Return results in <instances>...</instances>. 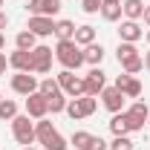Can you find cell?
Returning a JSON list of instances; mask_svg holds the SVG:
<instances>
[{
	"mask_svg": "<svg viewBox=\"0 0 150 150\" xmlns=\"http://www.w3.org/2000/svg\"><path fill=\"white\" fill-rule=\"evenodd\" d=\"M55 58H58V64H61L64 69H72L75 72V69L84 64V49H81L75 40H58Z\"/></svg>",
	"mask_w": 150,
	"mask_h": 150,
	"instance_id": "1",
	"label": "cell"
},
{
	"mask_svg": "<svg viewBox=\"0 0 150 150\" xmlns=\"http://www.w3.org/2000/svg\"><path fill=\"white\" fill-rule=\"evenodd\" d=\"M12 136H15V142L23 144V147L35 144V124H32V118L29 115H15L12 118Z\"/></svg>",
	"mask_w": 150,
	"mask_h": 150,
	"instance_id": "2",
	"label": "cell"
},
{
	"mask_svg": "<svg viewBox=\"0 0 150 150\" xmlns=\"http://www.w3.org/2000/svg\"><path fill=\"white\" fill-rule=\"evenodd\" d=\"M58 84H61V93L69 95V98H81L84 95V78H78L72 69H64V72H58Z\"/></svg>",
	"mask_w": 150,
	"mask_h": 150,
	"instance_id": "3",
	"label": "cell"
},
{
	"mask_svg": "<svg viewBox=\"0 0 150 150\" xmlns=\"http://www.w3.org/2000/svg\"><path fill=\"white\" fill-rule=\"evenodd\" d=\"M49 69H52V46H43V43H38L35 49H32V72L46 75Z\"/></svg>",
	"mask_w": 150,
	"mask_h": 150,
	"instance_id": "4",
	"label": "cell"
},
{
	"mask_svg": "<svg viewBox=\"0 0 150 150\" xmlns=\"http://www.w3.org/2000/svg\"><path fill=\"white\" fill-rule=\"evenodd\" d=\"M26 115L35 118V121H40V118L49 115V104H46V95H43V93L26 95Z\"/></svg>",
	"mask_w": 150,
	"mask_h": 150,
	"instance_id": "5",
	"label": "cell"
},
{
	"mask_svg": "<svg viewBox=\"0 0 150 150\" xmlns=\"http://www.w3.org/2000/svg\"><path fill=\"white\" fill-rule=\"evenodd\" d=\"M124 112H127V121H130V133L144 130V124H147V115H150V110H147V104H144V101H136V104H130Z\"/></svg>",
	"mask_w": 150,
	"mask_h": 150,
	"instance_id": "6",
	"label": "cell"
},
{
	"mask_svg": "<svg viewBox=\"0 0 150 150\" xmlns=\"http://www.w3.org/2000/svg\"><path fill=\"white\" fill-rule=\"evenodd\" d=\"M26 29H29L35 38H49V35H55V20H52V18H43V15H29Z\"/></svg>",
	"mask_w": 150,
	"mask_h": 150,
	"instance_id": "7",
	"label": "cell"
},
{
	"mask_svg": "<svg viewBox=\"0 0 150 150\" xmlns=\"http://www.w3.org/2000/svg\"><path fill=\"white\" fill-rule=\"evenodd\" d=\"M104 87H107V75L101 72L98 67H93L90 72L84 75V95H95V98H98Z\"/></svg>",
	"mask_w": 150,
	"mask_h": 150,
	"instance_id": "8",
	"label": "cell"
},
{
	"mask_svg": "<svg viewBox=\"0 0 150 150\" xmlns=\"http://www.w3.org/2000/svg\"><path fill=\"white\" fill-rule=\"evenodd\" d=\"M38 81L32 72H15L12 75V90L18 95H32V93H38Z\"/></svg>",
	"mask_w": 150,
	"mask_h": 150,
	"instance_id": "9",
	"label": "cell"
},
{
	"mask_svg": "<svg viewBox=\"0 0 150 150\" xmlns=\"http://www.w3.org/2000/svg\"><path fill=\"white\" fill-rule=\"evenodd\" d=\"M101 104L115 115V112L124 110V93H121V90H115V87H104V90H101Z\"/></svg>",
	"mask_w": 150,
	"mask_h": 150,
	"instance_id": "10",
	"label": "cell"
},
{
	"mask_svg": "<svg viewBox=\"0 0 150 150\" xmlns=\"http://www.w3.org/2000/svg\"><path fill=\"white\" fill-rule=\"evenodd\" d=\"M29 15H43V18H55L61 12V0H29Z\"/></svg>",
	"mask_w": 150,
	"mask_h": 150,
	"instance_id": "11",
	"label": "cell"
},
{
	"mask_svg": "<svg viewBox=\"0 0 150 150\" xmlns=\"http://www.w3.org/2000/svg\"><path fill=\"white\" fill-rule=\"evenodd\" d=\"M142 35H144V29L139 26V20H124V23L118 26L121 43H136V40H142Z\"/></svg>",
	"mask_w": 150,
	"mask_h": 150,
	"instance_id": "12",
	"label": "cell"
},
{
	"mask_svg": "<svg viewBox=\"0 0 150 150\" xmlns=\"http://www.w3.org/2000/svg\"><path fill=\"white\" fill-rule=\"evenodd\" d=\"M9 67H12L15 72H32V52L15 49V52L9 55Z\"/></svg>",
	"mask_w": 150,
	"mask_h": 150,
	"instance_id": "13",
	"label": "cell"
},
{
	"mask_svg": "<svg viewBox=\"0 0 150 150\" xmlns=\"http://www.w3.org/2000/svg\"><path fill=\"white\" fill-rule=\"evenodd\" d=\"M101 61H104V46H101V43H90V46H84V64H90V67H101Z\"/></svg>",
	"mask_w": 150,
	"mask_h": 150,
	"instance_id": "14",
	"label": "cell"
},
{
	"mask_svg": "<svg viewBox=\"0 0 150 150\" xmlns=\"http://www.w3.org/2000/svg\"><path fill=\"white\" fill-rule=\"evenodd\" d=\"M110 130H112V136H127V133H130V121H127V112L124 110L115 112L110 118Z\"/></svg>",
	"mask_w": 150,
	"mask_h": 150,
	"instance_id": "15",
	"label": "cell"
},
{
	"mask_svg": "<svg viewBox=\"0 0 150 150\" xmlns=\"http://www.w3.org/2000/svg\"><path fill=\"white\" fill-rule=\"evenodd\" d=\"M121 12H124L127 20H139L142 12H144V3L142 0H121Z\"/></svg>",
	"mask_w": 150,
	"mask_h": 150,
	"instance_id": "16",
	"label": "cell"
},
{
	"mask_svg": "<svg viewBox=\"0 0 150 150\" xmlns=\"http://www.w3.org/2000/svg\"><path fill=\"white\" fill-rule=\"evenodd\" d=\"M55 127H52V121H46V118H40V121H35V142H46V139H52L55 136Z\"/></svg>",
	"mask_w": 150,
	"mask_h": 150,
	"instance_id": "17",
	"label": "cell"
},
{
	"mask_svg": "<svg viewBox=\"0 0 150 150\" xmlns=\"http://www.w3.org/2000/svg\"><path fill=\"white\" fill-rule=\"evenodd\" d=\"M38 46V38L29 32V29H23V32H18L15 35V49H26V52H32Z\"/></svg>",
	"mask_w": 150,
	"mask_h": 150,
	"instance_id": "18",
	"label": "cell"
},
{
	"mask_svg": "<svg viewBox=\"0 0 150 150\" xmlns=\"http://www.w3.org/2000/svg\"><path fill=\"white\" fill-rule=\"evenodd\" d=\"M75 26L72 20H55V35H58V40H72L75 38Z\"/></svg>",
	"mask_w": 150,
	"mask_h": 150,
	"instance_id": "19",
	"label": "cell"
},
{
	"mask_svg": "<svg viewBox=\"0 0 150 150\" xmlns=\"http://www.w3.org/2000/svg\"><path fill=\"white\" fill-rule=\"evenodd\" d=\"M121 3H101V18L107 20V23H115V20H121Z\"/></svg>",
	"mask_w": 150,
	"mask_h": 150,
	"instance_id": "20",
	"label": "cell"
},
{
	"mask_svg": "<svg viewBox=\"0 0 150 150\" xmlns=\"http://www.w3.org/2000/svg\"><path fill=\"white\" fill-rule=\"evenodd\" d=\"M72 40L78 43V46H90V43H95V29L93 26H78Z\"/></svg>",
	"mask_w": 150,
	"mask_h": 150,
	"instance_id": "21",
	"label": "cell"
},
{
	"mask_svg": "<svg viewBox=\"0 0 150 150\" xmlns=\"http://www.w3.org/2000/svg\"><path fill=\"white\" fill-rule=\"evenodd\" d=\"M121 93H124V98H139V95L144 93V87H142V81H139V78H127V84H124V87H121Z\"/></svg>",
	"mask_w": 150,
	"mask_h": 150,
	"instance_id": "22",
	"label": "cell"
},
{
	"mask_svg": "<svg viewBox=\"0 0 150 150\" xmlns=\"http://www.w3.org/2000/svg\"><path fill=\"white\" fill-rule=\"evenodd\" d=\"M139 55V49H136V43H118V49H115V58H118V64H124V61H130V58Z\"/></svg>",
	"mask_w": 150,
	"mask_h": 150,
	"instance_id": "23",
	"label": "cell"
},
{
	"mask_svg": "<svg viewBox=\"0 0 150 150\" xmlns=\"http://www.w3.org/2000/svg\"><path fill=\"white\" fill-rule=\"evenodd\" d=\"M90 139H93V133H87V130H75V133H72V139H69V144H72L75 150H87Z\"/></svg>",
	"mask_w": 150,
	"mask_h": 150,
	"instance_id": "24",
	"label": "cell"
},
{
	"mask_svg": "<svg viewBox=\"0 0 150 150\" xmlns=\"http://www.w3.org/2000/svg\"><path fill=\"white\" fill-rule=\"evenodd\" d=\"M46 104H49V112H52V115H55V112H64V110H67V95L55 93V95L46 98Z\"/></svg>",
	"mask_w": 150,
	"mask_h": 150,
	"instance_id": "25",
	"label": "cell"
},
{
	"mask_svg": "<svg viewBox=\"0 0 150 150\" xmlns=\"http://www.w3.org/2000/svg\"><path fill=\"white\" fill-rule=\"evenodd\" d=\"M67 115H69V118H72V121H81V118H87V115H84V107H81V101H78V98H69V101H67Z\"/></svg>",
	"mask_w": 150,
	"mask_h": 150,
	"instance_id": "26",
	"label": "cell"
},
{
	"mask_svg": "<svg viewBox=\"0 0 150 150\" xmlns=\"http://www.w3.org/2000/svg\"><path fill=\"white\" fill-rule=\"evenodd\" d=\"M15 115H18V104H15L12 98H3V101H0V118H3V121H12Z\"/></svg>",
	"mask_w": 150,
	"mask_h": 150,
	"instance_id": "27",
	"label": "cell"
},
{
	"mask_svg": "<svg viewBox=\"0 0 150 150\" xmlns=\"http://www.w3.org/2000/svg\"><path fill=\"white\" fill-rule=\"evenodd\" d=\"M38 93H43L46 98H49V95H55V93H61V84H58V78H43V81L38 84Z\"/></svg>",
	"mask_w": 150,
	"mask_h": 150,
	"instance_id": "28",
	"label": "cell"
},
{
	"mask_svg": "<svg viewBox=\"0 0 150 150\" xmlns=\"http://www.w3.org/2000/svg\"><path fill=\"white\" fill-rule=\"evenodd\" d=\"M121 67H124V72H127V75H136V72H142V69H144V58L136 55V58H130V61H124Z\"/></svg>",
	"mask_w": 150,
	"mask_h": 150,
	"instance_id": "29",
	"label": "cell"
},
{
	"mask_svg": "<svg viewBox=\"0 0 150 150\" xmlns=\"http://www.w3.org/2000/svg\"><path fill=\"white\" fill-rule=\"evenodd\" d=\"M67 147H69V144H67V139H64L61 133H55L52 139L43 142V150H67Z\"/></svg>",
	"mask_w": 150,
	"mask_h": 150,
	"instance_id": "30",
	"label": "cell"
},
{
	"mask_svg": "<svg viewBox=\"0 0 150 150\" xmlns=\"http://www.w3.org/2000/svg\"><path fill=\"white\" fill-rule=\"evenodd\" d=\"M136 144H133V139L130 136H115L110 142V150H133Z\"/></svg>",
	"mask_w": 150,
	"mask_h": 150,
	"instance_id": "31",
	"label": "cell"
},
{
	"mask_svg": "<svg viewBox=\"0 0 150 150\" xmlns=\"http://www.w3.org/2000/svg\"><path fill=\"white\" fill-rule=\"evenodd\" d=\"M78 101H81V107H84V115H93V112L98 110V98H95V95H81Z\"/></svg>",
	"mask_w": 150,
	"mask_h": 150,
	"instance_id": "32",
	"label": "cell"
},
{
	"mask_svg": "<svg viewBox=\"0 0 150 150\" xmlns=\"http://www.w3.org/2000/svg\"><path fill=\"white\" fill-rule=\"evenodd\" d=\"M101 3H104V0H81V9H84L87 15H95V12H101Z\"/></svg>",
	"mask_w": 150,
	"mask_h": 150,
	"instance_id": "33",
	"label": "cell"
},
{
	"mask_svg": "<svg viewBox=\"0 0 150 150\" xmlns=\"http://www.w3.org/2000/svg\"><path fill=\"white\" fill-rule=\"evenodd\" d=\"M107 147H110V144H107L101 136H93V139H90V144H87V150H107Z\"/></svg>",
	"mask_w": 150,
	"mask_h": 150,
	"instance_id": "34",
	"label": "cell"
},
{
	"mask_svg": "<svg viewBox=\"0 0 150 150\" xmlns=\"http://www.w3.org/2000/svg\"><path fill=\"white\" fill-rule=\"evenodd\" d=\"M6 67H9V58L0 52V75H6Z\"/></svg>",
	"mask_w": 150,
	"mask_h": 150,
	"instance_id": "35",
	"label": "cell"
},
{
	"mask_svg": "<svg viewBox=\"0 0 150 150\" xmlns=\"http://www.w3.org/2000/svg\"><path fill=\"white\" fill-rule=\"evenodd\" d=\"M6 26H9V15H6V12H0V32H3Z\"/></svg>",
	"mask_w": 150,
	"mask_h": 150,
	"instance_id": "36",
	"label": "cell"
},
{
	"mask_svg": "<svg viewBox=\"0 0 150 150\" xmlns=\"http://www.w3.org/2000/svg\"><path fill=\"white\" fill-rule=\"evenodd\" d=\"M142 18H144V26L150 29V6H144V12H142Z\"/></svg>",
	"mask_w": 150,
	"mask_h": 150,
	"instance_id": "37",
	"label": "cell"
},
{
	"mask_svg": "<svg viewBox=\"0 0 150 150\" xmlns=\"http://www.w3.org/2000/svg\"><path fill=\"white\" fill-rule=\"evenodd\" d=\"M144 69H150V52H144Z\"/></svg>",
	"mask_w": 150,
	"mask_h": 150,
	"instance_id": "38",
	"label": "cell"
},
{
	"mask_svg": "<svg viewBox=\"0 0 150 150\" xmlns=\"http://www.w3.org/2000/svg\"><path fill=\"white\" fill-rule=\"evenodd\" d=\"M3 46H6V35L0 32V49H3Z\"/></svg>",
	"mask_w": 150,
	"mask_h": 150,
	"instance_id": "39",
	"label": "cell"
},
{
	"mask_svg": "<svg viewBox=\"0 0 150 150\" xmlns=\"http://www.w3.org/2000/svg\"><path fill=\"white\" fill-rule=\"evenodd\" d=\"M144 38H147V43H150V29H147V32H144Z\"/></svg>",
	"mask_w": 150,
	"mask_h": 150,
	"instance_id": "40",
	"label": "cell"
},
{
	"mask_svg": "<svg viewBox=\"0 0 150 150\" xmlns=\"http://www.w3.org/2000/svg\"><path fill=\"white\" fill-rule=\"evenodd\" d=\"M104 3H121V0H104Z\"/></svg>",
	"mask_w": 150,
	"mask_h": 150,
	"instance_id": "41",
	"label": "cell"
},
{
	"mask_svg": "<svg viewBox=\"0 0 150 150\" xmlns=\"http://www.w3.org/2000/svg\"><path fill=\"white\" fill-rule=\"evenodd\" d=\"M23 150H38V147H32V144H29V147H23Z\"/></svg>",
	"mask_w": 150,
	"mask_h": 150,
	"instance_id": "42",
	"label": "cell"
},
{
	"mask_svg": "<svg viewBox=\"0 0 150 150\" xmlns=\"http://www.w3.org/2000/svg\"><path fill=\"white\" fill-rule=\"evenodd\" d=\"M147 124H150V115H147Z\"/></svg>",
	"mask_w": 150,
	"mask_h": 150,
	"instance_id": "43",
	"label": "cell"
},
{
	"mask_svg": "<svg viewBox=\"0 0 150 150\" xmlns=\"http://www.w3.org/2000/svg\"><path fill=\"white\" fill-rule=\"evenodd\" d=\"M0 6H3V0H0Z\"/></svg>",
	"mask_w": 150,
	"mask_h": 150,
	"instance_id": "44",
	"label": "cell"
},
{
	"mask_svg": "<svg viewBox=\"0 0 150 150\" xmlns=\"http://www.w3.org/2000/svg\"><path fill=\"white\" fill-rule=\"evenodd\" d=\"M0 101H3V95H0Z\"/></svg>",
	"mask_w": 150,
	"mask_h": 150,
	"instance_id": "45",
	"label": "cell"
}]
</instances>
